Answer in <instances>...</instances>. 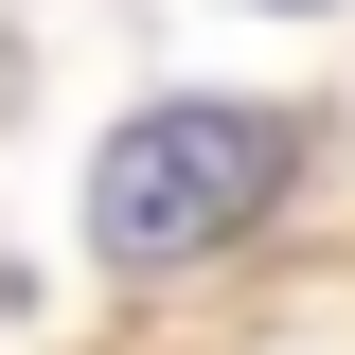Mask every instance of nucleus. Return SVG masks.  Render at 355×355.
I'll return each instance as SVG.
<instances>
[{"label":"nucleus","instance_id":"nucleus-1","mask_svg":"<svg viewBox=\"0 0 355 355\" xmlns=\"http://www.w3.org/2000/svg\"><path fill=\"white\" fill-rule=\"evenodd\" d=\"M284 196V125L266 107H142L107 160H89V249L107 266H196Z\"/></svg>","mask_w":355,"mask_h":355}]
</instances>
